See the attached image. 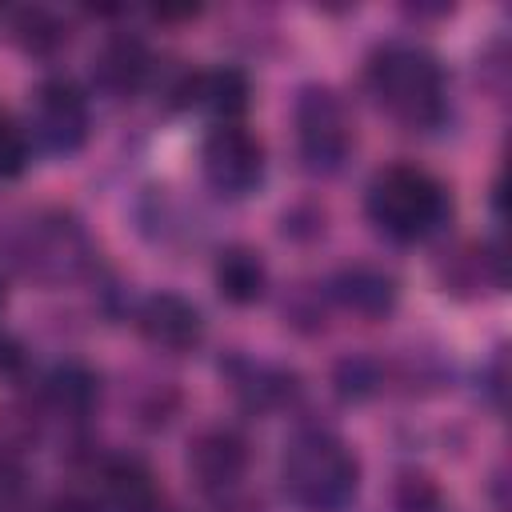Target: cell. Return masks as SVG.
Here are the masks:
<instances>
[{"mask_svg": "<svg viewBox=\"0 0 512 512\" xmlns=\"http://www.w3.org/2000/svg\"><path fill=\"white\" fill-rule=\"evenodd\" d=\"M192 476L200 480V488H232L240 476H244V444L240 436L216 428V432H204L196 444H192Z\"/></svg>", "mask_w": 512, "mask_h": 512, "instance_id": "9", "label": "cell"}, {"mask_svg": "<svg viewBox=\"0 0 512 512\" xmlns=\"http://www.w3.org/2000/svg\"><path fill=\"white\" fill-rule=\"evenodd\" d=\"M376 100L408 128H432L444 116V72L416 44H388L368 68Z\"/></svg>", "mask_w": 512, "mask_h": 512, "instance_id": "2", "label": "cell"}, {"mask_svg": "<svg viewBox=\"0 0 512 512\" xmlns=\"http://www.w3.org/2000/svg\"><path fill=\"white\" fill-rule=\"evenodd\" d=\"M44 512H96V508H92L84 496H56Z\"/></svg>", "mask_w": 512, "mask_h": 512, "instance_id": "18", "label": "cell"}, {"mask_svg": "<svg viewBox=\"0 0 512 512\" xmlns=\"http://www.w3.org/2000/svg\"><path fill=\"white\" fill-rule=\"evenodd\" d=\"M296 140L308 168L332 172L344 164L352 148V120L328 88H304V96L296 100Z\"/></svg>", "mask_w": 512, "mask_h": 512, "instance_id": "4", "label": "cell"}, {"mask_svg": "<svg viewBox=\"0 0 512 512\" xmlns=\"http://www.w3.org/2000/svg\"><path fill=\"white\" fill-rule=\"evenodd\" d=\"M192 104L208 108L216 120L236 124V116L248 108V76L240 68H212L196 76L192 88Z\"/></svg>", "mask_w": 512, "mask_h": 512, "instance_id": "12", "label": "cell"}, {"mask_svg": "<svg viewBox=\"0 0 512 512\" xmlns=\"http://www.w3.org/2000/svg\"><path fill=\"white\" fill-rule=\"evenodd\" d=\"M336 296L360 316H384L396 304V280L372 264H352L336 276Z\"/></svg>", "mask_w": 512, "mask_h": 512, "instance_id": "11", "label": "cell"}, {"mask_svg": "<svg viewBox=\"0 0 512 512\" xmlns=\"http://www.w3.org/2000/svg\"><path fill=\"white\" fill-rule=\"evenodd\" d=\"M280 476L288 500L304 512H336L352 500L360 464L332 432H300L284 452Z\"/></svg>", "mask_w": 512, "mask_h": 512, "instance_id": "1", "label": "cell"}, {"mask_svg": "<svg viewBox=\"0 0 512 512\" xmlns=\"http://www.w3.org/2000/svg\"><path fill=\"white\" fill-rule=\"evenodd\" d=\"M264 284H268V272H264V260L260 252L252 248H224L220 260H216V288L228 304H256L264 296Z\"/></svg>", "mask_w": 512, "mask_h": 512, "instance_id": "10", "label": "cell"}, {"mask_svg": "<svg viewBox=\"0 0 512 512\" xmlns=\"http://www.w3.org/2000/svg\"><path fill=\"white\" fill-rule=\"evenodd\" d=\"M28 128L36 136V144L48 152H56V156L76 152L88 136V104H84L80 88L72 80H60V76L44 80L32 96Z\"/></svg>", "mask_w": 512, "mask_h": 512, "instance_id": "6", "label": "cell"}, {"mask_svg": "<svg viewBox=\"0 0 512 512\" xmlns=\"http://www.w3.org/2000/svg\"><path fill=\"white\" fill-rule=\"evenodd\" d=\"M0 308H4V288H0Z\"/></svg>", "mask_w": 512, "mask_h": 512, "instance_id": "19", "label": "cell"}, {"mask_svg": "<svg viewBox=\"0 0 512 512\" xmlns=\"http://www.w3.org/2000/svg\"><path fill=\"white\" fill-rule=\"evenodd\" d=\"M12 32H16L20 48L32 52V56H52L64 44L60 20L52 12H44V8H20L16 20H12Z\"/></svg>", "mask_w": 512, "mask_h": 512, "instance_id": "15", "label": "cell"}, {"mask_svg": "<svg viewBox=\"0 0 512 512\" xmlns=\"http://www.w3.org/2000/svg\"><path fill=\"white\" fill-rule=\"evenodd\" d=\"M104 504L108 512H156L152 472L136 460H116L104 472Z\"/></svg>", "mask_w": 512, "mask_h": 512, "instance_id": "13", "label": "cell"}, {"mask_svg": "<svg viewBox=\"0 0 512 512\" xmlns=\"http://www.w3.org/2000/svg\"><path fill=\"white\" fill-rule=\"evenodd\" d=\"M48 396L60 412H72V416H84L96 400V376L84 368V364H60L52 376H48Z\"/></svg>", "mask_w": 512, "mask_h": 512, "instance_id": "14", "label": "cell"}, {"mask_svg": "<svg viewBox=\"0 0 512 512\" xmlns=\"http://www.w3.org/2000/svg\"><path fill=\"white\" fill-rule=\"evenodd\" d=\"M92 76L112 96H132L148 76V52L136 36H112L92 60Z\"/></svg>", "mask_w": 512, "mask_h": 512, "instance_id": "8", "label": "cell"}, {"mask_svg": "<svg viewBox=\"0 0 512 512\" xmlns=\"http://www.w3.org/2000/svg\"><path fill=\"white\" fill-rule=\"evenodd\" d=\"M144 340L152 348H164V352H192L200 340H204V320L196 312V304H188L184 296L176 292H156L140 304V316H136Z\"/></svg>", "mask_w": 512, "mask_h": 512, "instance_id": "7", "label": "cell"}, {"mask_svg": "<svg viewBox=\"0 0 512 512\" xmlns=\"http://www.w3.org/2000/svg\"><path fill=\"white\" fill-rule=\"evenodd\" d=\"M200 168L216 192L248 196L264 180V144L240 124H220L204 136Z\"/></svg>", "mask_w": 512, "mask_h": 512, "instance_id": "5", "label": "cell"}, {"mask_svg": "<svg viewBox=\"0 0 512 512\" xmlns=\"http://www.w3.org/2000/svg\"><path fill=\"white\" fill-rule=\"evenodd\" d=\"M444 188L412 164H392L376 172L368 188V216L392 240H420L444 220Z\"/></svg>", "mask_w": 512, "mask_h": 512, "instance_id": "3", "label": "cell"}, {"mask_svg": "<svg viewBox=\"0 0 512 512\" xmlns=\"http://www.w3.org/2000/svg\"><path fill=\"white\" fill-rule=\"evenodd\" d=\"M20 368H24L20 344H16L12 336H0V376H12V372H20Z\"/></svg>", "mask_w": 512, "mask_h": 512, "instance_id": "17", "label": "cell"}, {"mask_svg": "<svg viewBox=\"0 0 512 512\" xmlns=\"http://www.w3.org/2000/svg\"><path fill=\"white\" fill-rule=\"evenodd\" d=\"M28 168V128L0 108V180H12Z\"/></svg>", "mask_w": 512, "mask_h": 512, "instance_id": "16", "label": "cell"}]
</instances>
